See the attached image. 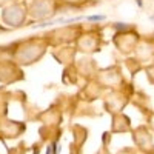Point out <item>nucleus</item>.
<instances>
[{
  "instance_id": "obj_1",
  "label": "nucleus",
  "mask_w": 154,
  "mask_h": 154,
  "mask_svg": "<svg viewBox=\"0 0 154 154\" xmlns=\"http://www.w3.org/2000/svg\"><path fill=\"white\" fill-rule=\"evenodd\" d=\"M114 26H116V29H120V31H123V29H128V28H130L128 25H123V23H116Z\"/></svg>"
},
{
  "instance_id": "obj_2",
  "label": "nucleus",
  "mask_w": 154,
  "mask_h": 154,
  "mask_svg": "<svg viewBox=\"0 0 154 154\" xmlns=\"http://www.w3.org/2000/svg\"><path fill=\"white\" fill-rule=\"evenodd\" d=\"M105 17L103 16H89L88 17V20H103Z\"/></svg>"
},
{
  "instance_id": "obj_3",
  "label": "nucleus",
  "mask_w": 154,
  "mask_h": 154,
  "mask_svg": "<svg viewBox=\"0 0 154 154\" xmlns=\"http://www.w3.org/2000/svg\"><path fill=\"white\" fill-rule=\"evenodd\" d=\"M51 146H53V154H57V143H53Z\"/></svg>"
},
{
  "instance_id": "obj_4",
  "label": "nucleus",
  "mask_w": 154,
  "mask_h": 154,
  "mask_svg": "<svg viewBox=\"0 0 154 154\" xmlns=\"http://www.w3.org/2000/svg\"><path fill=\"white\" fill-rule=\"evenodd\" d=\"M34 154H38V149H37V148L34 149Z\"/></svg>"
}]
</instances>
